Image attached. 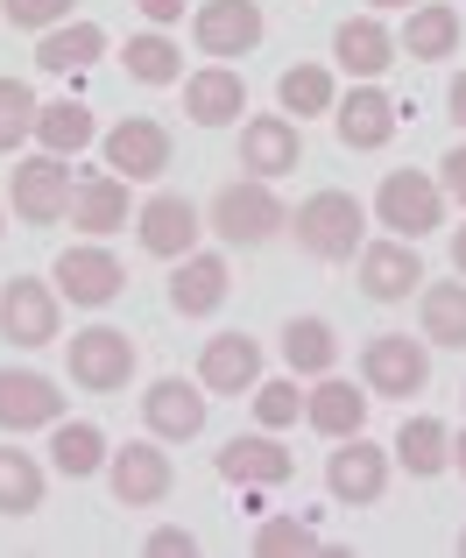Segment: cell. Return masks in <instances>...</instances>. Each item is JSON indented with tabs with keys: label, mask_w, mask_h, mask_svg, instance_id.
I'll list each match as a JSON object with an SVG mask.
<instances>
[{
	"label": "cell",
	"mask_w": 466,
	"mask_h": 558,
	"mask_svg": "<svg viewBox=\"0 0 466 558\" xmlns=\"http://www.w3.org/2000/svg\"><path fill=\"white\" fill-rule=\"evenodd\" d=\"M255 551L261 558H290V551L311 558V551H326V537H318L311 523H297V517H275V523H261V531H255Z\"/></svg>",
	"instance_id": "cell-37"
},
{
	"label": "cell",
	"mask_w": 466,
	"mask_h": 558,
	"mask_svg": "<svg viewBox=\"0 0 466 558\" xmlns=\"http://www.w3.org/2000/svg\"><path fill=\"white\" fill-rule=\"evenodd\" d=\"M453 460H459V474H466V432H459V446H453Z\"/></svg>",
	"instance_id": "cell-45"
},
{
	"label": "cell",
	"mask_w": 466,
	"mask_h": 558,
	"mask_svg": "<svg viewBox=\"0 0 466 558\" xmlns=\"http://www.w3.org/2000/svg\"><path fill=\"white\" fill-rule=\"evenodd\" d=\"M192 36L206 57H247L261 43V8L255 0H206L192 14Z\"/></svg>",
	"instance_id": "cell-14"
},
{
	"label": "cell",
	"mask_w": 466,
	"mask_h": 558,
	"mask_svg": "<svg viewBox=\"0 0 466 558\" xmlns=\"http://www.w3.org/2000/svg\"><path fill=\"white\" fill-rule=\"evenodd\" d=\"M0 227H8V219H0Z\"/></svg>",
	"instance_id": "cell-48"
},
{
	"label": "cell",
	"mask_w": 466,
	"mask_h": 558,
	"mask_svg": "<svg viewBox=\"0 0 466 558\" xmlns=\"http://www.w3.org/2000/svg\"><path fill=\"white\" fill-rule=\"evenodd\" d=\"M135 227H142V247H149V255L177 262V255H192V241H198V205H192V198H170V191H156V198L135 213Z\"/></svg>",
	"instance_id": "cell-19"
},
{
	"label": "cell",
	"mask_w": 466,
	"mask_h": 558,
	"mask_svg": "<svg viewBox=\"0 0 466 558\" xmlns=\"http://www.w3.org/2000/svg\"><path fill=\"white\" fill-rule=\"evenodd\" d=\"M304 424L326 432V438H354L360 424H368V396H360L354 381H340V375H318V389L304 396Z\"/></svg>",
	"instance_id": "cell-23"
},
{
	"label": "cell",
	"mask_w": 466,
	"mask_h": 558,
	"mask_svg": "<svg viewBox=\"0 0 466 558\" xmlns=\"http://www.w3.org/2000/svg\"><path fill=\"white\" fill-rule=\"evenodd\" d=\"M220 298H226V262L220 255H184V269L170 276V312L206 318V312H220Z\"/></svg>",
	"instance_id": "cell-24"
},
{
	"label": "cell",
	"mask_w": 466,
	"mask_h": 558,
	"mask_svg": "<svg viewBox=\"0 0 466 558\" xmlns=\"http://www.w3.org/2000/svg\"><path fill=\"white\" fill-rule=\"evenodd\" d=\"M417 304H425V340L431 347H466V290H459V276L417 290Z\"/></svg>",
	"instance_id": "cell-33"
},
{
	"label": "cell",
	"mask_w": 466,
	"mask_h": 558,
	"mask_svg": "<svg viewBox=\"0 0 466 558\" xmlns=\"http://www.w3.org/2000/svg\"><path fill=\"white\" fill-rule=\"evenodd\" d=\"M170 481H177V466H170L163 446H149V438L121 446V452H113V466H107V488H113V502H121V509H156L170 495Z\"/></svg>",
	"instance_id": "cell-8"
},
{
	"label": "cell",
	"mask_w": 466,
	"mask_h": 558,
	"mask_svg": "<svg viewBox=\"0 0 466 558\" xmlns=\"http://www.w3.org/2000/svg\"><path fill=\"white\" fill-rule=\"evenodd\" d=\"M99 50H107V36H99L93 22H64V28H50V36H42L36 64L64 78V71H85V64H99Z\"/></svg>",
	"instance_id": "cell-31"
},
{
	"label": "cell",
	"mask_w": 466,
	"mask_h": 558,
	"mask_svg": "<svg viewBox=\"0 0 466 558\" xmlns=\"http://www.w3.org/2000/svg\"><path fill=\"white\" fill-rule=\"evenodd\" d=\"M290 233H297L318 262L360 255V198L354 191H311V198L290 213Z\"/></svg>",
	"instance_id": "cell-1"
},
{
	"label": "cell",
	"mask_w": 466,
	"mask_h": 558,
	"mask_svg": "<svg viewBox=\"0 0 466 558\" xmlns=\"http://www.w3.org/2000/svg\"><path fill=\"white\" fill-rule=\"evenodd\" d=\"M71 8H78V0H8V28H36V36H50Z\"/></svg>",
	"instance_id": "cell-39"
},
{
	"label": "cell",
	"mask_w": 466,
	"mask_h": 558,
	"mask_svg": "<svg viewBox=\"0 0 466 558\" xmlns=\"http://www.w3.org/2000/svg\"><path fill=\"white\" fill-rule=\"evenodd\" d=\"M142 417H149L156 438H198L206 432V381H149V396H142Z\"/></svg>",
	"instance_id": "cell-15"
},
{
	"label": "cell",
	"mask_w": 466,
	"mask_h": 558,
	"mask_svg": "<svg viewBox=\"0 0 466 558\" xmlns=\"http://www.w3.org/2000/svg\"><path fill=\"white\" fill-rule=\"evenodd\" d=\"M64 417V389L50 375L0 368V432H50Z\"/></svg>",
	"instance_id": "cell-12"
},
{
	"label": "cell",
	"mask_w": 466,
	"mask_h": 558,
	"mask_svg": "<svg viewBox=\"0 0 466 558\" xmlns=\"http://www.w3.org/2000/svg\"><path fill=\"white\" fill-rule=\"evenodd\" d=\"M198 381H206L212 396H241L261 381V347L247 340V332H220V340H206V354H198Z\"/></svg>",
	"instance_id": "cell-21"
},
{
	"label": "cell",
	"mask_w": 466,
	"mask_h": 558,
	"mask_svg": "<svg viewBox=\"0 0 466 558\" xmlns=\"http://www.w3.org/2000/svg\"><path fill=\"white\" fill-rule=\"evenodd\" d=\"M57 326H64V304H57L50 283L14 276V283L0 290V332H8V347H50Z\"/></svg>",
	"instance_id": "cell-7"
},
{
	"label": "cell",
	"mask_w": 466,
	"mask_h": 558,
	"mask_svg": "<svg viewBox=\"0 0 466 558\" xmlns=\"http://www.w3.org/2000/svg\"><path fill=\"white\" fill-rule=\"evenodd\" d=\"M396 99L375 93V85H360V93H346V107H332V135L346 142V149H382L389 135H396Z\"/></svg>",
	"instance_id": "cell-20"
},
{
	"label": "cell",
	"mask_w": 466,
	"mask_h": 558,
	"mask_svg": "<svg viewBox=\"0 0 466 558\" xmlns=\"http://www.w3.org/2000/svg\"><path fill=\"white\" fill-rule=\"evenodd\" d=\"M403 50H410L417 64L459 57V8H417L410 22H403Z\"/></svg>",
	"instance_id": "cell-27"
},
{
	"label": "cell",
	"mask_w": 466,
	"mask_h": 558,
	"mask_svg": "<svg viewBox=\"0 0 466 558\" xmlns=\"http://www.w3.org/2000/svg\"><path fill=\"white\" fill-rule=\"evenodd\" d=\"M368 8H410V0H368Z\"/></svg>",
	"instance_id": "cell-46"
},
{
	"label": "cell",
	"mask_w": 466,
	"mask_h": 558,
	"mask_svg": "<svg viewBox=\"0 0 466 558\" xmlns=\"http://www.w3.org/2000/svg\"><path fill=\"white\" fill-rule=\"evenodd\" d=\"M121 57H127V71H135L142 85H177V43L156 36V28H149V36H127Z\"/></svg>",
	"instance_id": "cell-36"
},
{
	"label": "cell",
	"mask_w": 466,
	"mask_h": 558,
	"mask_svg": "<svg viewBox=\"0 0 466 558\" xmlns=\"http://www.w3.org/2000/svg\"><path fill=\"white\" fill-rule=\"evenodd\" d=\"M255 417H261V432L297 424L304 417V389H297V381H255Z\"/></svg>",
	"instance_id": "cell-38"
},
{
	"label": "cell",
	"mask_w": 466,
	"mask_h": 558,
	"mask_svg": "<svg viewBox=\"0 0 466 558\" xmlns=\"http://www.w3.org/2000/svg\"><path fill=\"white\" fill-rule=\"evenodd\" d=\"M332 354H340V340H332L326 318H290V326H283L290 375H332Z\"/></svg>",
	"instance_id": "cell-32"
},
{
	"label": "cell",
	"mask_w": 466,
	"mask_h": 558,
	"mask_svg": "<svg viewBox=\"0 0 466 558\" xmlns=\"http://www.w3.org/2000/svg\"><path fill=\"white\" fill-rule=\"evenodd\" d=\"M396 460L410 466L417 481H431V474H445V460H453V432H445L439 417H410L396 432Z\"/></svg>",
	"instance_id": "cell-28"
},
{
	"label": "cell",
	"mask_w": 466,
	"mask_h": 558,
	"mask_svg": "<svg viewBox=\"0 0 466 558\" xmlns=\"http://www.w3.org/2000/svg\"><path fill=\"white\" fill-rule=\"evenodd\" d=\"M439 178H445V191H453V198L466 205V149H453V156H445V170H439Z\"/></svg>",
	"instance_id": "cell-42"
},
{
	"label": "cell",
	"mask_w": 466,
	"mask_h": 558,
	"mask_svg": "<svg viewBox=\"0 0 466 558\" xmlns=\"http://www.w3.org/2000/svg\"><path fill=\"white\" fill-rule=\"evenodd\" d=\"M389 466H396V452L368 446V438L354 432L340 452H332V466H326V488H332V502H354V509L382 502V488H389Z\"/></svg>",
	"instance_id": "cell-9"
},
{
	"label": "cell",
	"mask_w": 466,
	"mask_h": 558,
	"mask_svg": "<svg viewBox=\"0 0 466 558\" xmlns=\"http://www.w3.org/2000/svg\"><path fill=\"white\" fill-rule=\"evenodd\" d=\"M453 121L466 128V71H459V78H453Z\"/></svg>",
	"instance_id": "cell-43"
},
{
	"label": "cell",
	"mask_w": 466,
	"mask_h": 558,
	"mask_svg": "<svg viewBox=\"0 0 466 558\" xmlns=\"http://www.w3.org/2000/svg\"><path fill=\"white\" fill-rule=\"evenodd\" d=\"M212 227H220L233 247H261L269 233L290 227V213H283V198H275L261 178H241V184H226L220 198H212Z\"/></svg>",
	"instance_id": "cell-4"
},
{
	"label": "cell",
	"mask_w": 466,
	"mask_h": 558,
	"mask_svg": "<svg viewBox=\"0 0 466 558\" xmlns=\"http://www.w3.org/2000/svg\"><path fill=\"white\" fill-rule=\"evenodd\" d=\"M241 163L247 178H290V170L304 163V142H297V121L290 113H269V121H247L241 128Z\"/></svg>",
	"instance_id": "cell-16"
},
{
	"label": "cell",
	"mask_w": 466,
	"mask_h": 558,
	"mask_svg": "<svg viewBox=\"0 0 466 558\" xmlns=\"http://www.w3.org/2000/svg\"><path fill=\"white\" fill-rule=\"evenodd\" d=\"M107 170L113 178H163L170 170V128L149 113H127L107 128Z\"/></svg>",
	"instance_id": "cell-10"
},
{
	"label": "cell",
	"mask_w": 466,
	"mask_h": 558,
	"mask_svg": "<svg viewBox=\"0 0 466 558\" xmlns=\"http://www.w3.org/2000/svg\"><path fill=\"white\" fill-rule=\"evenodd\" d=\"M184 113H192L198 128H226V121H241V113H247V85H241V71H233V64H206V71H192V78H184Z\"/></svg>",
	"instance_id": "cell-18"
},
{
	"label": "cell",
	"mask_w": 466,
	"mask_h": 558,
	"mask_svg": "<svg viewBox=\"0 0 466 558\" xmlns=\"http://www.w3.org/2000/svg\"><path fill=\"white\" fill-rule=\"evenodd\" d=\"M332 57H340L354 78H382V71L396 64V36H389L382 22H368V14H360V22H340V36H332Z\"/></svg>",
	"instance_id": "cell-25"
},
{
	"label": "cell",
	"mask_w": 466,
	"mask_h": 558,
	"mask_svg": "<svg viewBox=\"0 0 466 558\" xmlns=\"http://www.w3.org/2000/svg\"><path fill=\"white\" fill-rule=\"evenodd\" d=\"M453 269H459V276H466V227H459V233H453Z\"/></svg>",
	"instance_id": "cell-44"
},
{
	"label": "cell",
	"mask_w": 466,
	"mask_h": 558,
	"mask_svg": "<svg viewBox=\"0 0 466 558\" xmlns=\"http://www.w3.org/2000/svg\"><path fill=\"white\" fill-rule=\"evenodd\" d=\"M36 135H42V149L50 156H78V149H93V113L78 107V99H57V107H42L36 113Z\"/></svg>",
	"instance_id": "cell-34"
},
{
	"label": "cell",
	"mask_w": 466,
	"mask_h": 558,
	"mask_svg": "<svg viewBox=\"0 0 466 558\" xmlns=\"http://www.w3.org/2000/svg\"><path fill=\"white\" fill-rule=\"evenodd\" d=\"M360 381H368L375 396H417L431 381V347H417V340H403V332H382V340H368L360 347Z\"/></svg>",
	"instance_id": "cell-6"
},
{
	"label": "cell",
	"mask_w": 466,
	"mask_h": 558,
	"mask_svg": "<svg viewBox=\"0 0 466 558\" xmlns=\"http://www.w3.org/2000/svg\"><path fill=\"white\" fill-rule=\"evenodd\" d=\"M42 509V460L22 446H0V517H36Z\"/></svg>",
	"instance_id": "cell-29"
},
{
	"label": "cell",
	"mask_w": 466,
	"mask_h": 558,
	"mask_svg": "<svg viewBox=\"0 0 466 558\" xmlns=\"http://www.w3.org/2000/svg\"><path fill=\"white\" fill-rule=\"evenodd\" d=\"M360 290L375 304H403L425 290V262H417L410 241H368L360 247Z\"/></svg>",
	"instance_id": "cell-13"
},
{
	"label": "cell",
	"mask_w": 466,
	"mask_h": 558,
	"mask_svg": "<svg viewBox=\"0 0 466 558\" xmlns=\"http://www.w3.org/2000/svg\"><path fill=\"white\" fill-rule=\"evenodd\" d=\"M121 219H127V178L85 170L78 191H71V227L78 233H121Z\"/></svg>",
	"instance_id": "cell-22"
},
{
	"label": "cell",
	"mask_w": 466,
	"mask_h": 558,
	"mask_svg": "<svg viewBox=\"0 0 466 558\" xmlns=\"http://www.w3.org/2000/svg\"><path fill=\"white\" fill-rule=\"evenodd\" d=\"M459 558H466V531H459Z\"/></svg>",
	"instance_id": "cell-47"
},
{
	"label": "cell",
	"mask_w": 466,
	"mask_h": 558,
	"mask_svg": "<svg viewBox=\"0 0 466 558\" xmlns=\"http://www.w3.org/2000/svg\"><path fill=\"white\" fill-rule=\"evenodd\" d=\"M135 8H142V14H149V22H156V28H170V22H177V14H184V8H192V0H135Z\"/></svg>",
	"instance_id": "cell-41"
},
{
	"label": "cell",
	"mask_w": 466,
	"mask_h": 558,
	"mask_svg": "<svg viewBox=\"0 0 466 558\" xmlns=\"http://www.w3.org/2000/svg\"><path fill=\"white\" fill-rule=\"evenodd\" d=\"M36 113H42L36 85H28V78H0V156L22 149V142L36 135Z\"/></svg>",
	"instance_id": "cell-35"
},
{
	"label": "cell",
	"mask_w": 466,
	"mask_h": 558,
	"mask_svg": "<svg viewBox=\"0 0 466 558\" xmlns=\"http://www.w3.org/2000/svg\"><path fill=\"white\" fill-rule=\"evenodd\" d=\"M57 290H64L71 304H85V312H99V304H113L127 290V269L107 247L85 241V247H64V255H57Z\"/></svg>",
	"instance_id": "cell-11"
},
{
	"label": "cell",
	"mask_w": 466,
	"mask_h": 558,
	"mask_svg": "<svg viewBox=\"0 0 466 558\" xmlns=\"http://www.w3.org/2000/svg\"><path fill=\"white\" fill-rule=\"evenodd\" d=\"M71 191H78V178L64 170V156H22L8 178V205L28 227H57L71 213Z\"/></svg>",
	"instance_id": "cell-2"
},
{
	"label": "cell",
	"mask_w": 466,
	"mask_h": 558,
	"mask_svg": "<svg viewBox=\"0 0 466 558\" xmlns=\"http://www.w3.org/2000/svg\"><path fill=\"white\" fill-rule=\"evenodd\" d=\"M375 213H382V227L396 233V241L439 233L445 227V191H439V178H425V170H396V178H382V191H375Z\"/></svg>",
	"instance_id": "cell-5"
},
{
	"label": "cell",
	"mask_w": 466,
	"mask_h": 558,
	"mask_svg": "<svg viewBox=\"0 0 466 558\" xmlns=\"http://www.w3.org/2000/svg\"><path fill=\"white\" fill-rule=\"evenodd\" d=\"M149 558H192L198 551V537L192 531H149V545H142Z\"/></svg>",
	"instance_id": "cell-40"
},
{
	"label": "cell",
	"mask_w": 466,
	"mask_h": 558,
	"mask_svg": "<svg viewBox=\"0 0 466 558\" xmlns=\"http://www.w3.org/2000/svg\"><path fill=\"white\" fill-rule=\"evenodd\" d=\"M64 368H71L78 389L113 396V389H127V381H135V340H127V332H113V326H85L78 340L64 347Z\"/></svg>",
	"instance_id": "cell-3"
},
{
	"label": "cell",
	"mask_w": 466,
	"mask_h": 558,
	"mask_svg": "<svg viewBox=\"0 0 466 558\" xmlns=\"http://www.w3.org/2000/svg\"><path fill=\"white\" fill-rule=\"evenodd\" d=\"M290 474H297V460L275 438H226L220 446V481H233V488H283Z\"/></svg>",
	"instance_id": "cell-17"
},
{
	"label": "cell",
	"mask_w": 466,
	"mask_h": 558,
	"mask_svg": "<svg viewBox=\"0 0 466 558\" xmlns=\"http://www.w3.org/2000/svg\"><path fill=\"white\" fill-rule=\"evenodd\" d=\"M275 99H283L290 121H318V113L340 107V85H332V71H326V64H290V71H283V85H275Z\"/></svg>",
	"instance_id": "cell-26"
},
{
	"label": "cell",
	"mask_w": 466,
	"mask_h": 558,
	"mask_svg": "<svg viewBox=\"0 0 466 558\" xmlns=\"http://www.w3.org/2000/svg\"><path fill=\"white\" fill-rule=\"evenodd\" d=\"M50 460L64 466L71 481L99 474V466H107V432H99V424H64V417H57L50 424Z\"/></svg>",
	"instance_id": "cell-30"
}]
</instances>
